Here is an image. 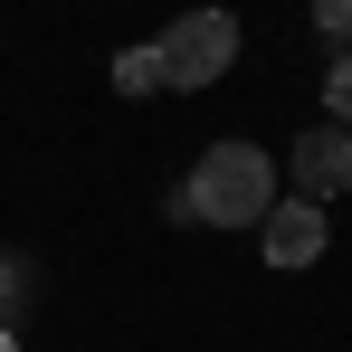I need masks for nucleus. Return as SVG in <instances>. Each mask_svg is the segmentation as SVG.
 Wrapping results in <instances>:
<instances>
[{
	"label": "nucleus",
	"instance_id": "f257e3e1",
	"mask_svg": "<svg viewBox=\"0 0 352 352\" xmlns=\"http://www.w3.org/2000/svg\"><path fill=\"white\" fill-rule=\"evenodd\" d=\"M181 210L210 219V229H257L276 210V162L257 143H210L200 172H190V190H181Z\"/></svg>",
	"mask_w": 352,
	"mask_h": 352
},
{
	"label": "nucleus",
	"instance_id": "f03ea898",
	"mask_svg": "<svg viewBox=\"0 0 352 352\" xmlns=\"http://www.w3.org/2000/svg\"><path fill=\"white\" fill-rule=\"evenodd\" d=\"M153 58H162V86H210V76H229V58H238V19L229 10H190V19H172V29L153 38Z\"/></svg>",
	"mask_w": 352,
	"mask_h": 352
},
{
	"label": "nucleus",
	"instance_id": "7ed1b4c3",
	"mask_svg": "<svg viewBox=\"0 0 352 352\" xmlns=\"http://www.w3.org/2000/svg\"><path fill=\"white\" fill-rule=\"evenodd\" d=\"M286 172L305 181V190H295V200H314V210H324V200H333V190H352V133H343V124H314V133H295V153H286Z\"/></svg>",
	"mask_w": 352,
	"mask_h": 352
},
{
	"label": "nucleus",
	"instance_id": "20e7f679",
	"mask_svg": "<svg viewBox=\"0 0 352 352\" xmlns=\"http://www.w3.org/2000/svg\"><path fill=\"white\" fill-rule=\"evenodd\" d=\"M257 229H267V257H276V267H314V257H324V210H314V200H276Z\"/></svg>",
	"mask_w": 352,
	"mask_h": 352
},
{
	"label": "nucleus",
	"instance_id": "39448f33",
	"mask_svg": "<svg viewBox=\"0 0 352 352\" xmlns=\"http://www.w3.org/2000/svg\"><path fill=\"white\" fill-rule=\"evenodd\" d=\"M115 86H124V96H153V86H162V58H153V48H124V58H115Z\"/></svg>",
	"mask_w": 352,
	"mask_h": 352
},
{
	"label": "nucleus",
	"instance_id": "423d86ee",
	"mask_svg": "<svg viewBox=\"0 0 352 352\" xmlns=\"http://www.w3.org/2000/svg\"><path fill=\"white\" fill-rule=\"evenodd\" d=\"M324 105H333V124H343V133H352V58L333 67V86H324Z\"/></svg>",
	"mask_w": 352,
	"mask_h": 352
},
{
	"label": "nucleus",
	"instance_id": "0eeeda50",
	"mask_svg": "<svg viewBox=\"0 0 352 352\" xmlns=\"http://www.w3.org/2000/svg\"><path fill=\"white\" fill-rule=\"evenodd\" d=\"M314 29H333V38H352V0H314Z\"/></svg>",
	"mask_w": 352,
	"mask_h": 352
},
{
	"label": "nucleus",
	"instance_id": "6e6552de",
	"mask_svg": "<svg viewBox=\"0 0 352 352\" xmlns=\"http://www.w3.org/2000/svg\"><path fill=\"white\" fill-rule=\"evenodd\" d=\"M19 286H29V267H19V257H0V314L19 305Z\"/></svg>",
	"mask_w": 352,
	"mask_h": 352
},
{
	"label": "nucleus",
	"instance_id": "1a4fd4ad",
	"mask_svg": "<svg viewBox=\"0 0 352 352\" xmlns=\"http://www.w3.org/2000/svg\"><path fill=\"white\" fill-rule=\"evenodd\" d=\"M0 352H10V324H0Z\"/></svg>",
	"mask_w": 352,
	"mask_h": 352
}]
</instances>
